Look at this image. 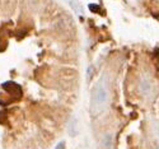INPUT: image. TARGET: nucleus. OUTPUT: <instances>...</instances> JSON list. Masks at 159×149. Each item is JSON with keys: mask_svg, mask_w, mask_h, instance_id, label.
I'll list each match as a JSON object with an SVG mask.
<instances>
[{"mask_svg": "<svg viewBox=\"0 0 159 149\" xmlns=\"http://www.w3.org/2000/svg\"><path fill=\"white\" fill-rule=\"evenodd\" d=\"M108 101V91L104 86H98L93 92V100H92V112L94 116H98L103 110Z\"/></svg>", "mask_w": 159, "mask_h": 149, "instance_id": "obj_1", "label": "nucleus"}, {"mask_svg": "<svg viewBox=\"0 0 159 149\" xmlns=\"http://www.w3.org/2000/svg\"><path fill=\"white\" fill-rule=\"evenodd\" d=\"M55 149H65V143H64V142L59 143V144L56 145V148H55Z\"/></svg>", "mask_w": 159, "mask_h": 149, "instance_id": "obj_7", "label": "nucleus"}, {"mask_svg": "<svg viewBox=\"0 0 159 149\" xmlns=\"http://www.w3.org/2000/svg\"><path fill=\"white\" fill-rule=\"evenodd\" d=\"M112 142H113L112 135L111 134L106 135V137L103 138V147H104V149H111L112 148Z\"/></svg>", "mask_w": 159, "mask_h": 149, "instance_id": "obj_3", "label": "nucleus"}, {"mask_svg": "<svg viewBox=\"0 0 159 149\" xmlns=\"http://www.w3.org/2000/svg\"><path fill=\"white\" fill-rule=\"evenodd\" d=\"M89 9H90L92 12H94V10L98 12V10H99V7H98V5H94V4H90V5H89Z\"/></svg>", "mask_w": 159, "mask_h": 149, "instance_id": "obj_6", "label": "nucleus"}, {"mask_svg": "<svg viewBox=\"0 0 159 149\" xmlns=\"http://www.w3.org/2000/svg\"><path fill=\"white\" fill-rule=\"evenodd\" d=\"M70 5H71V8L78 13V14H82V13H83V10H82V7L80 5H79L76 2H73V0H71V2H70Z\"/></svg>", "mask_w": 159, "mask_h": 149, "instance_id": "obj_4", "label": "nucleus"}, {"mask_svg": "<svg viewBox=\"0 0 159 149\" xmlns=\"http://www.w3.org/2000/svg\"><path fill=\"white\" fill-rule=\"evenodd\" d=\"M93 74H94V66H89L88 70H87V79L90 80V78L93 77Z\"/></svg>", "mask_w": 159, "mask_h": 149, "instance_id": "obj_5", "label": "nucleus"}, {"mask_svg": "<svg viewBox=\"0 0 159 149\" xmlns=\"http://www.w3.org/2000/svg\"><path fill=\"white\" fill-rule=\"evenodd\" d=\"M139 87H140V92L144 94V96L149 94L150 91H152V83H150V80L147 79V78H143L140 80V86Z\"/></svg>", "mask_w": 159, "mask_h": 149, "instance_id": "obj_2", "label": "nucleus"}]
</instances>
